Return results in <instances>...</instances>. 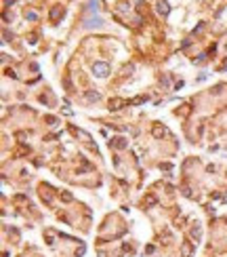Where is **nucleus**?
Here are the masks:
<instances>
[{
  "label": "nucleus",
  "instance_id": "0eeeda50",
  "mask_svg": "<svg viewBox=\"0 0 227 257\" xmlns=\"http://www.w3.org/2000/svg\"><path fill=\"white\" fill-rule=\"evenodd\" d=\"M59 13H63V11H61V8L57 6V8H53V11H51V17H53V19H57V17H59Z\"/></svg>",
  "mask_w": 227,
  "mask_h": 257
},
{
  "label": "nucleus",
  "instance_id": "f257e3e1",
  "mask_svg": "<svg viewBox=\"0 0 227 257\" xmlns=\"http://www.w3.org/2000/svg\"><path fill=\"white\" fill-rule=\"evenodd\" d=\"M93 72H95V76L103 78V76H107V74H109V65H107V63H103V61H97V63H93Z\"/></svg>",
  "mask_w": 227,
  "mask_h": 257
},
{
  "label": "nucleus",
  "instance_id": "423d86ee",
  "mask_svg": "<svg viewBox=\"0 0 227 257\" xmlns=\"http://www.w3.org/2000/svg\"><path fill=\"white\" fill-rule=\"evenodd\" d=\"M191 253V244H183V257H189Z\"/></svg>",
  "mask_w": 227,
  "mask_h": 257
},
{
  "label": "nucleus",
  "instance_id": "20e7f679",
  "mask_svg": "<svg viewBox=\"0 0 227 257\" xmlns=\"http://www.w3.org/2000/svg\"><path fill=\"white\" fill-rule=\"evenodd\" d=\"M168 11H170V8H168V2H164V0H162V2L158 4V13H160V15H168Z\"/></svg>",
  "mask_w": 227,
  "mask_h": 257
},
{
  "label": "nucleus",
  "instance_id": "6e6552de",
  "mask_svg": "<svg viewBox=\"0 0 227 257\" xmlns=\"http://www.w3.org/2000/svg\"><path fill=\"white\" fill-rule=\"evenodd\" d=\"M89 99H95V101H97V99H99V95H97V93H89Z\"/></svg>",
  "mask_w": 227,
  "mask_h": 257
},
{
  "label": "nucleus",
  "instance_id": "7ed1b4c3",
  "mask_svg": "<svg viewBox=\"0 0 227 257\" xmlns=\"http://www.w3.org/2000/svg\"><path fill=\"white\" fill-rule=\"evenodd\" d=\"M126 101L124 99H109V110H120Z\"/></svg>",
  "mask_w": 227,
  "mask_h": 257
},
{
  "label": "nucleus",
  "instance_id": "f03ea898",
  "mask_svg": "<svg viewBox=\"0 0 227 257\" xmlns=\"http://www.w3.org/2000/svg\"><path fill=\"white\" fill-rule=\"evenodd\" d=\"M109 146L122 150V148H126V139H124V137H116V139H111V141H109Z\"/></svg>",
  "mask_w": 227,
  "mask_h": 257
},
{
  "label": "nucleus",
  "instance_id": "39448f33",
  "mask_svg": "<svg viewBox=\"0 0 227 257\" xmlns=\"http://www.w3.org/2000/svg\"><path fill=\"white\" fill-rule=\"evenodd\" d=\"M166 135V129L164 127H154V137H164Z\"/></svg>",
  "mask_w": 227,
  "mask_h": 257
}]
</instances>
